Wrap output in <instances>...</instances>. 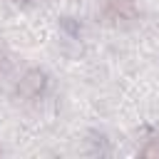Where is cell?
<instances>
[{
    "label": "cell",
    "mask_w": 159,
    "mask_h": 159,
    "mask_svg": "<svg viewBox=\"0 0 159 159\" xmlns=\"http://www.w3.org/2000/svg\"><path fill=\"white\" fill-rule=\"evenodd\" d=\"M45 84H47V77H45L42 70H27V72L20 77L15 92H17V97H22V99H35V97L42 94Z\"/></svg>",
    "instance_id": "6da1fadb"
},
{
    "label": "cell",
    "mask_w": 159,
    "mask_h": 159,
    "mask_svg": "<svg viewBox=\"0 0 159 159\" xmlns=\"http://www.w3.org/2000/svg\"><path fill=\"white\" fill-rule=\"evenodd\" d=\"M137 17V5L134 0H107L104 5V20L107 22H132Z\"/></svg>",
    "instance_id": "7a4b0ae2"
},
{
    "label": "cell",
    "mask_w": 159,
    "mask_h": 159,
    "mask_svg": "<svg viewBox=\"0 0 159 159\" xmlns=\"http://www.w3.org/2000/svg\"><path fill=\"white\" fill-rule=\"evenodd\" d=\"M142 157H159V139H152V142L142 149Z\"/></svg>",
    "instance_id": "3957f363"
},
{
    "label": "cell",
    "mask_w": 159,
    "mask_h": 159,
    "mask_svg": "<svg viewBox=\"0 0 159 159\" xmlns=\"http://www.w3.org/2000/svg\"><path fill=\"white\" fill-rule=\"evenodd\" d=\"M10 72V57L5 52H0V77H5Z\"/></svg>",
    "instance_id": "277c9868"
},
{
    "label": "cell",
    "mask_w": 159,
    "mask_h": 159,
    "mask_svg": "<svg viewBox=\"0 0 159 159\" xmlns=\"http://www.w3.org/2000/svg\"><path fill=\"white\" fill-rule=\"evenodd\" d=\"M15 2H25V0H15Z\"/></svg>",
    "instance_id": "5b68a950"
}]
</instances>
